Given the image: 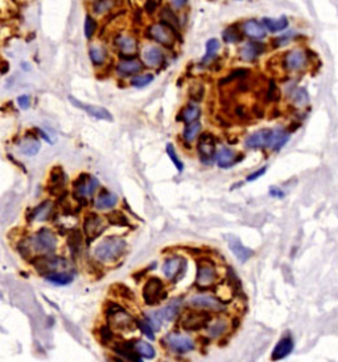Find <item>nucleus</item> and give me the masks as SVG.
<instances>
[{
    "label": "nucleus",
    "mask_w": 338,
    "mask_h": 362,
    "mask_svg": "<svg viewBox=\"0 0 338 362\" xmlns=\"http://www.w3.org/2000/svg\"><path fill=\"white\" fill-rule=\"evenodd\" d=\"M289 138H291V132H288L283 127L262 129L251 134L246 139L244 145H246V148L250 149L271 148L272 151L279 152L288 143Z\"/></svg>",
    "instance_id": "obj_1"
},
{
    "label": "nucleus",
    "mask_w": 338,
    "mask_h": 362,
    "mask_svg": "<svg viewBox=\"0 0 338 362\" xmlns=\"http://www.w3.org/2000/svg\"><path fill=\"white\" fill-rule=\"evenodd\" d=\"M127 250V242L120 237L103 238L94 249V257L102 263H114L123 257Z\"/></svg>",
    "instance_id": "obj_2"
},
{
    "label": "nucleus",
    "mask_w": 338,
    "mask_h": 362,
    "mask_svg": "<svg viewBox=\"0 0 338 362\" xmlns=\"http://www.w3.org/2000/svg\"><path fill=\"white\" fill-rule=\"evenodd\" d=\"M106 317L109 326L114 332H131L136 326V320L127 311L116 303H111L106 308Z\"/></svg>",
    "instance_id": "obj_3"
},
{
    "label": "nucleus",
    "mask_w": 338,
    "mask_h": 362,
    "mask_svg": "<svg viewBox=\"0 0 338 362\" xmlns=\"http://www.w3.org/2000/svg\"><path fill=\"white\" fill-rule=\"evenodd\" d=\"M218 282L217 264L211 258L204 257L197 259V275H196V287L200 291H205L216 286Z\"/></svg>",
    "instance_id": "obj_4"
},
{
    "label": "nucleus",
    "mask_w": 338,
    "mask_h": 362,
    "mask_svg": "<svg viewBox=\"0 0 338 362\" xmlns=\"http://www.w3.org/2000/svg\"><path fill=\"white\" fill-rule=\"evenodd\" d=\"M28 239H29L32 251H36V253L43 254V255H49V254L54 253L57 245H58L57 235L48 227H41Z\"/></svg>",
    "instance_id": "obj_5"
},
{
    "label": "nucleus",
    "mask_w": 338,
    "mask_h": 362,
    "mask_svg": "<svg viewBox=\"0 0 338 362\" xmlns=\"http://www.w3.org/2000/svg\"><path fill=\"white\" fill-rule=\"evenodd\" d=\"M141 296H143V300L147 306H158L168 297L167 286L159 278H148L147 282L143 286V290H141Z\"/></svg>",
    "instance_id": "obj_6"
},
{
    "label": "nucleus",
    "mask_w": 338,
    "mask_h": 362,
    "mask_svg": "<svg viewBox=\"0 0 338 362\" xmlns=\"http://www.w3.org/2000/svg\"><path fill=\"white\" fill-rule=\"evenodd\" d=\"M163 345L171 353L174 354H187L196 349V343L187 335L178 332H169L164 339L161 340Z\"/></svg>",
    "instance_id": "obj_7"
},
{
    "label": "nucleus",
    "mask_w": 338,
    "mask_h": 362,
    "mask_svg": "<svg viewBox=\"0 0 338 362\" xmlns=\"http://www.w3.org/2000/svg\"><path fill=\"white\" fill-rule=\"evenodd\" d=\"M211 321V315L204 310H191L181 317V328L187 332H198L205 329Z\"/></svg>",
    "instance_id": "obj_8"
},
{
    "label": "nucleus",
    "mask_w": 338,
    "mask_h": 362,
    "mask_svg": "<svg viewBox=\"0 0 338 362\" xmlns=\"http://www.w3.org/2000/svg\"><path fill=\"white\" fill-rule=\"evenodd\" d=\"M30 263L33 264V267H35L40 274H43L44 277L53 273H59L61 268L65 270V268H68V267L70 266L69 262H68L65 258L54 257L52 254H49V255H41V257H35V259H33Z\"/></svg>",
    "instance_id": "obj_9"
},
{
    "label": "nucleus",
    "mask_w": 338,
    "mask_h": 362,
    "mask_svg": "<svg viewBox=\"0 0 338 362\" xmlns=\"http://www.w3.org/2000/svg\"><path fill=\"white\" fill-rule=\"evenodd\" d=\"M99 188L98 178L90 176L87 173H81L76 180L73 181V191L77 200L85 201L93 197L97 189Z\"/></svg>",
    "instance_id": "obj_10"
},
{
    "label": "nucleus",
    "mask_w": 338,
    "mask_h": 362,
    "mask_svg": "<svg viewBox=\"0 0 338 362\" xmlns=\"http://www.w3.org/2000/svg\"><path fill=\"white\" fill-rule=\"evenodd\" d=\"M188 304L196 310H204L207 312H222L226 310V304L222 300L209 293H196L188 299Z\"/></svg>",
    "instance_id": "obj_11"
},
{
    "label": "nucleus",
    "mask_w": 338,
    "mask_h": 362,
    "mask_svg": "<svg viewBox=\"0 0 338 362\" xmlns=\"http://www.w3.org/2000/svg\"><path fill=\"white\" fill-rule=\"evenodd\" d=\"M197 152L202 164L209 165L214 162L216 152H217V140H216L213 134L205 132V134L200 135L197 142Z\"/></svg>",
    "instance_id": "obj_12"
},
{
    "label": "nucleus",
    "mask_w": 338,
    "mask_h": 362,
    "mask_svg": "<svg viewBox=\"0 0 338 362\" xmlns=\"http://www.w3.org/2000/svg\"><path fill=\"white\" fill-rule=\"evenodd\" d=\"M106 227H107V220L101 217L99 214L89 213L83 218V234L89 242L97 239L99 235H102Z\"/></svg>",
    "instance_id": "obj_13"
},
{
    "label": "nucleus",
    "mask_w": 338,
    "mask_h": 362,
    "mask_svg": "<svg viewBox=\"0 0 338 362\" xmlns=\"http://www.w3.org/2000/svg\"><path fill=\"white\" fill-rule=\"evenodd\" d=\"M187 271V260L182 257H171L165 259L163 264V274L167 279L178 282L182 279Z\"/></svg>",
    "instance_id": "obj_14"
},
{
    "label": "nucleus",
    "mask_w": 338,
    "mask_h": 362,
    "mask_svg": "<svg viewBox=\"0 0 338 362\" xmlns=\"http://www.w3.org/2000/svg\"><path fill=\"white\" fill-rule=\"evenodd\" d=\"M69 101L72 102L73 106H76L78 109H81L82 111H85L86 114L89 116L94 119H98V120H106V122H112V115L111 112L109 111L105 107H101V106H94V105H89V103H83L78 99L73 98V97H69Z\"/></svg>",
    "instance_id": "obj_15"
},
{
    "label": "nucleus",
    "mask_w": 338,
    "mask_h": 362,
    "mask_svg": "<svg viewBox=\"0 0 338 362\" xmlns=\"http://www.w3.org/2000/svg\"><path fill=\"white\" fill-rule=\"evenodd\" d=\"M293 349H295V340L291 333H286L273 346L272 353H271V361L276 362L287 358L293 352Z\"/></svg>",
    "instance_id": "obj_16"
},
{
    "label": "nucleus",
    "mask_w": 338,
    "mask_h": 362,
    "mask_svg": "<svg viewBox=\"0 0 338 362\" xmlns=\"http://www.w3.org/2000/svg\"><path fill=\"white\" fill-rule=\"evenodd\" d=\"M243 159V156L238 155L234 149L229 148V147H221L216 152V158L214 162L217 163V165L222 169H227L234 167L235 164L240 162Z\"/></svg>",
    "instance_id": "obj_17"
},
{
    "label": "nucleus",
    "mask_w": 338,
    "mask_h": 362,
    "mask_svg": "<svg viewBox=\"0 0 338 362\" xmlns=\"http://www.w3.org/2000/svg\"><path fill=\"white\" fill-rule=\"evenodd\" d=\"M306 63H308V57H306L305 52L302 49L291 50V52L287 53L286 58H284V66L289 72L304 69Z\"/></svg>",
    "instance_id": "obj_18"
},
{
    "label": "nucleus",
    "mask_w": 338,
    "mask_h": 362,
    "mask_svg": "<svg viewBox=\"0 0 338 362\" xmlns=\"http://www.w3.org/2000/svg\"><path fill=\"white\" fill-rule=\"evenodd\" d=\"M227 244H229L230 250L234 254V257L239 263H246L247 260L254 255V250L246 247L240 242L239 238L234 237V235H229L227 237Z\"/></svg>",
    "instance_id": "obj_19"
},
{
    "label": "nucleus",
    "mask_w": 338,
    "mask_h": 362,
    "mask_svg": "<svg viewBox=\"0 0 338 362\" xmlns=\"http://www.w3.org/2000/svg\"><path fill=\"white\" fill-rule=\"evenodd\" d=\"M48 189H49L50 194H54V196H59V194H63L64 192H65L66 175L65 172L59 168V167H54V168L50 171Z\"/></svg>",
    "instance_id": "obj_20"
},
{
    "label": "nucleus",
    "mask_w": 338,
    "mask_h": 362,
    "mask_svg": "<svg viewBox=\"0 0 338 362\" xmlns=\"http://www.w3.org/2000/svg\"><path fill=\"white\" fill-rule=\"evenodd\" d=\"M149 36L158 41L159 44L164 46H171L172 44L174 43L173 35L169 31V26L165 25L164 23H159V24H153V25L149 28Z\"/></svg>",
    "instance_id": "obj_21"
},
{
    "label": "nucleus",
    "mask_w": 338,
    "mask_h": 362,
    "mask_svg": "<svg viewBox=\"0 0 338 362\" xmlns=\"http://www.w3.org/2000/svg\"><path fill=\"white\" fill-rule=\"evenodd\" d=\"M143 69H144V64L138 58L121 59L116 65V73L121 77L136 76L140 72H143Z\"/></svg>",
    "instance_id": "obj_22"
},
{
    "label": "nucleus",
    "mask_w": 338,
    "mask_h": 362,
    "mask_svg": "<svg viewBox=\"0 0 338 362\" xmlns=\"http://www.w3.org/2000/svg\"><path fill=\"white\" fill-rule=\"evenodd\" d=\"M230 329V321L224 317H217V319H211V321L207 324L205 328V335L209 339H221L225 336Z\"/></svg>",
    "instance_id": "obj_23"
},
{
    "label": "nucleus",
    "mask_w": 338,
    "mask_h": 362,
    "mask_svg": "<svg viewBox=\"0 0 338 362\" xmlns=\"http://www.w3.org/2000/svg\"><path fill=\"white\" fill-rule=\"evenodd\" d=\"M115 46L118 48L119 52L126 56H132L138 50V40L128 35H119L115 37Z\"/></svg>",
    "instance_id": "obj_24"
},
{
    "label": "nucleus",
    "mask_w": 338,
    "mask_h": 362,
    "mask_svg": "<svg viewBox=\"0 0 338 362\" xmlns=\"http://www.w3.org/2000/svg\"><path fill=\"white\" fill-rule=\"evenodd\" d=\"M242 31L246 36H249L250 39L254 40H262L264 39L267 35V31L266 28H264V25L255 19L246 20V21L242 24Z\"/></svg>",
    "instance_id": "obj_25"
},
{
    "label": "nucleus",
    "mask_w": 338,
    "mask_h": 362,
    "mask_svg": "<svg viewBox=\"0 0 338 362\" xmlns=\"http://www.w3.org/2000/svg\"><path fill=\"white\" fill-rule=\"evenodd\" d=\"M164 59V53L159 46H147L143 50V61H144L145 65L151 66V68H159L160 65H163Z\"/></svg>",
    "instance_id": "obj_26"
},
{
    "label": "nucleus",
    "mask_w": 338,
    "mask_h": 362,
    "mask_svg": "<svg viewBox=\"0 0 338 362\" xmlns=\"http://www.w3.org/2000/svg\"><path fill=\"white\" fill-rule=\"evenodd\" d=\"M118 201L119 198L115 193H111L109 191H102L97 194L96 200H94V206L98 210H110V209L116 206Z\"/></svg>",
    "instance_id": "obj_27"
},
{
    "label": "nucleus",
    "mask_w": 338,
    "mask_h": 362,
    "mask_svg": "<svg viewBox=\"0 0 338 362\" xmlns=\"http://www.w3.org/2000/svg\"><path fill=\"white\" fill-rule=\"evenodd\" d=\"M40 148H41V143H40L39 139L35 138V136H26V138L23 139V142L20 143L19 145L20 154H23L26 158L36 156L40 152Z\"/></svg>",
    "instance_id": "obj_28"
},
{
    "label": "nucleus",
    "mask_w": 338,
    "mask_h": 362,
    "mask_svg": "<svg viewBox=\"0 0 338 362\" xmlns=\"http://www.w3.org/2000/svg\"><path fill=\"white\" fill-rule=\"evenodd\" d=\"M262 52H263L262 44L250 41V43H246L244 45L242 46V48H240L239 56L243 61L253 63V61H255V59L260 56V53Z\"/></svg>",
    "instance_id": "obj_29"
},
{
    "label": "nucleus",
    "mask_w": 338,
    "mask_h": 362,
    "mask_svg": "<svg viewBox=\"0 0 338 362\" xmlns=\"http://www.w3.org/2000/svg\"><path fill=\"white\" fill-rule=\"evenodd\" d=\"M114 350L115 353H118L119 356L127 359L128 362H143L141 357L135 352L134 344L118 343L114 345Z\"/></svg>",
    "instance_id": "obj_30"
},
{
    "label": "nucleus",
    "mask_w": 338,
    "mask_h": 362,
    "mask_svg": "<svg viewBox=\"0 0 338 362\" xmlns=\"http://www.w3.org/2000/svg\"><path fill=\"white\" fill-rule=\"evenodd\" d=\"M180 308H181V301L178 299H176L173 300V301H171L169 304H167L165 307H163L160 311H158V315L163 321L171 323V321H173V320L178 316Z\"/></svg>",
    "instance_id": "obj_31"
},
{
    "label": "nucleus",
    "mask_w": 338,
    "mask_h": 362,
    "mask_svg": "<svg viewBox=\"0 0 338 362\" xmlns=\"http://www.w3.org/2000/svg\"><path fill=\"white\" fill-rule=\"evenodd\" d=\"M262 24L264 25L266 31L271 33H278L286 31L289 25V21L287 16H282L279 19H271V17H263Z\"/></svg>",
    "instance_id": "obj_32"
},
{
    "label": "nucleus",
    "mask_w": 338,
    "mask_h": 362,
    "mask_svg": "<svg viewBox=\"0 0 338 362\" xmlns=\"http://www.w3.org/2000/svg\"><path fill=\"white\" fill-rule=\"evenodd\" d=\"M53 212V202L52 201H44L40 205H37L30 213V220L35 222H40V221H45L50 217V214Z\"/></svg>",
    "instance_id": "obj_33"
},
{
    "label": "nucleus",
    "mask_w": 338,
    "mask_h": 362,
    "mask_svg": "<svg viewBox=\"0 0 338 362\" xmlns=\"http://www.w3.org/2000/svg\"><path fill=\"white\" fill-rule=\"evenodd\" d=\"M89 57L93 65L101 66L103 65V64L106 63V59H107V50H106L102 45L93 44L89 48Z\"/></svg>",
    "instance_id": "obj_34"
},
{
    "label": "nucleus",
    "mask_w": 338,
    "mask_h": 362,
    "mask_svg": "<svg viewBox=\"0 0 338 362\" xmlns=\"http://www.w3.org/2000/svg\"><path fill=\"white\" fill-rule=\"evenodd\" d=\"M220 48H221V44L217 39L207 40L206 45H205L206 52H205L204 57L201 58V65H207V64H210L211 61L216 58V56H217Z\"/></svg>",
    "instance_id": "obj_35"
},
{
    "label": "nucleus",
    "mask_w": 338,
    "mask_h": 362,
    "mask_svg": "<svg viewBox=\"0 0 338 362\" xmlns=\"http://www.w3.org/2000/svg\"><path fill=\"white\" fill-rule=\"evenodd\" d=\"M134 349L141 358L152 359L156 357V349L147 341H141V340L140 341H136L134 344Z\"/></svg>",
    "instance_id": "obj_36"
},
{
    "label": "nucleus",
    "mask_w": 338,
    "mask_h": 362,
    "mask_svg": "<svg viewBox=\"0 0 338 362\" xmlns=\"http://www.w3.org/2000/svg\"><path fill=\"white\" fill-rule=\"evenodd\" d=\"M44 278H45L46 282L56 284V286H68V284H70L73 282V275H70V274L68 273H63V271L49 274V275H45Z\"/></svg>",
    "instance_id": "obj_37"
},
{
    "label": "nucleus",
    "mask_w": 338,
    "mask_h": 362,
    "mask_svg": "<svg viewBox=\"0 0 338 362\" xmlns=\"http://www.w3.org/2000/svg\"><path fill=\"white\" fill-rule=\"evenodd\" d=\"M119 0H96L91 6V11L96 15H105L114 10Z\"/></svg>",
    "instance_id": "obj_38"
},
{
    "label": "nucleus",
    "mask_w": 338,
    "mask_h": 362,
    "mask_svg": "<svg viewBox=\"0 0 338 362\" xmlns=\"http://www.w3.org/2000/svg\"><path fill=\"white\" fill-rule=\"evenodd\" d=\"M201 116V109L197 105H189L187 106L181 114V120L187 125L193 122H197L198 118Z\"/></svg>",
    "instance_id": "obj_39"
},
{
    "label": "nucleus",
    "mask_w": 338,
    "mask_h": 362,
    "mask_svg": "<svg viewBox=\"0 0 338 362\" xmlns=\"http://www.w3.org/2000/svg\"><path fill=\"white\" fill-rule=\"evenodd\" d=\"M201 132V123L198 122H193V123H189V125L185 126L184 132H182V138H184V140L187 143H192L193 140H196V138H197L198 135H200Z\"/></svg>",
    "instance_id": "obj_40"
},
{
    "label": "nucleus",
    "mask_w": 338,
    "mask_h": 362,
    "mask_svg": "<svg viewBox=\"0 0 338 362\" xmlns=\"http://www.w3.org/2000/svg\"><path fill=\"white\" fill-rule=\"evenodd\" d=\"M97 29H98V23L97 20L91 16V15H86L85 23H83V35L87 40H91L93 36L96 35Z\"/></svg>",
    "instance_id": "obj_41"
},
{
    "label": "nucleus",
    "mask_w": 338,
    "mask_h": 362,
    "mask_svg": "<svg viewBox=\"0 0 338 362\" xmlns=\"http://www.w3.org/2000/svg\"><path fill=\"white\" fill-rule=\"evenodd\" d=\"M153 74H151V73L138 74V76H135L134 78L131 79V86H134L136 89H143V87H147L151 82H153Z\"/></svg>",
    "instance_id": "obj_42"
},
{
    "label": "nucleus",
    "mask_w": 338,
    "mask_h": 362,
    "mask_svg": "<svg viewBox=\"0 0 338 362\" xmlns=\"http://www.w3.org/2000/svg\"><path fill=\"white\" fill-rule=\"evenodd\" d=\"M106 220L110 225H115V226H128L130 225L127 217L121 212H111L106 216Z\"/></svg>",
    "instance_id": "obj_43"
},
{
    "label": "nucleus",
    "mask_w": 338,
    "mask_h": 362,
    "mask_svg": "<svg viewBox=\"0 0 338 362\" xmlns=\"http://www.w3.org/2000/svg\"><path fill=\"white\" fill-rule=\"evenodd\" d=\"M111 288H112V292H114L118 297H121V299L125 300H132V301L135 300L134 292H132L127 286H125V284H120V283L114 284Z\"/></svg>",
    "instance_id": "obj_44"
},
{
    "label": "nucleus",
    "mask_w": 338,
    "mask_h": 362,
    "mask_svg": "<svg viewBox=\"0 0 338 362\" xmlns=\"http://www.w3.org/2000/svg\"><path fill=\"white\" fill-rule=\"evenodd\" d=\"M165 151H167V155L169 156V159H171V162L173 163L174 167H176V169H177L178 172L184 171V163H182V160L178 158L177 152H176V149H174V145L171 144V143H169V144H167V148H165Z\"/></svg>",
    "instance_id": "obj_45"
},
{
    "label": "nucleus",
    "mask_w": 338,
    "mask_h": 362,
    "mask_svg": "<svg viewBox=\"0 0 338 362\" xmlns=\"http://www.w3.org/2000/svg\"><path fill=\"white\" fill-rule=\"evenodd\" d=\"M224 40L226 43H238L242 40L239 29L236 28V25H230L229 28H226V31L224 32Z\"/></svg>",
    "instance_id": "obj_46"
},
{
    "label": "nucleus",
    "mask_w": 338,
    "mask_h": 362,
    "mask_svg": "<svg viewBox=\"0 0 338 362\" xmlns=\"http://www.w3.org/2000/svg\"><path fill=\"white\" fill-rule=\"evenodd\" d=\"M144 320L147 321L148 325L151 326L153 332H159V330L161 329V323H163V320L159 317L158 311H156V312L147 313V315L144 316Z\"/></svg>",
    "instance_id": "obj_47"
},
{
    "label": "nucleus",
    "mask_w": 338,
    "mask_h": 362,
    "mask_svg": "<svg viewBox=\"0 0 338 362\" xmlns=\"http://www.w3.org/2000/svg\"><path fill=\"white\" fill-rule=\"evenodd\" d=\"M161 17L164 19L165 25H178L177 17H176V15H173V11H172L169 7H164V8H163V11H161Z\"/></svg>",
    "instance_id": "obj_48"
},
{
    "label": "nucleus",
    "mask_w": 338,
    "mask_h": 362,
    "mask_svg": "<svg viewBox=\"0 0 338 362\" xmlns=\"http://www.w3.org/2000/svg\"><path fill=\"white\" fill-rule=\"evenodd\" d=\"M136 326H138L139 329H140V332L143 333L148 340H152V341H153V340L156 339L155 332L152 330L151 326L148 325L147 321H145L144 319H136Z\"/></svg>",
    "instance_id": "obj_49"
},
{
    "label": "nucleus",
    "mask_w": 338,
    "mask_h": 362,
    "mask_svg": "<svg viewBox=\"0 0 338 362\" xmlns=\"http://www.w3.org/2000/svg\"><path fill=\"white\" fill-rule=\"evenodd\" d=\"M99 340L103 344H110L114 341V330L110 326H102L99 329Z\"/></svg>",
    "instance_id": "obj_50"
},
{
    "label": "nucleus",
    "mask_w": 338,
    "mask_h": 362,
    "mask_svg": "<svg viewBox=\"0 0 338 362\" xmlns=\"http://www.w3.org/2000/svg\"><path fill=\"white\" fill-rule=\"evenodd\" d=\"M293 101H295V103L297 106H300V107H302V106H305L309 103V96L308 93H306L305 89H299L297 92H296L295 97H293Z\"/></svg>",
    "instance_id": "obj_51"
},
{
    "label": "nucleus",
    "mask_w": 338,
    "mask_h": 362,
    "mask_svg": "<svg viewBox=\"0 0 338 362\" xmlns=\"http://www.w3.org/2000/svg\"><path fill=\"white\" fill-rule=\"evenodd\" d=\"M17 106L21 110H28L30 107V97L28 94H21L17 97Z\"/></svg>",
    "instance_id": "obj_52"
},
{
    "label": "nucleus",
    "mask_w": 338,
    "mask_h": 362,
    "mask_svg": "<svg viewBox=\"0 0 338 362\" xmlns=\"http://www.w3.org/2000/svg\"><path fill=\"white\" fill-rule=\"evenodd\" d=\"M267 172V167L264 165V167H262V168H259V169H256V171H254L253 173H250L249 176H247V178L246 180L247 181H255V180H258L259 177H262V176H264V173Z\"/></svg>",
    "instance_id": "obj_53"
},
{
    "label": "nucleus",
    "mask_w": 338,
    "mask_h": 362,
    "mask_svg": "<svg viewBox=\"0 0 338 362\" xmlns=\"http://www.w3.org/2000/svg\"><path fill=\"white\" fill-rule=\"evenodd\" d=\"M268 193L271 197L273 198H284L286 197V193H284V191H282L280 188L278 187H271L268 189Z\"/></svg>",
    "instance_id": "obj_54"
},
{
    "label": "nucleus",
    "mask_w": 338,
    "mask_h": 362,
    "mask_svg": "<svg viewBox=\"0 0 338 362\" xmlns=\"http://www.w3.org/2000/svg\"><path fill=\"white\" fill-rule=\"evenodd\" d=\"M188 3V0H171V6L174 10H181L185 4Z\"/></svg>",
    "instance_id": "obj_55"
},
{
    "label": "nucleus",
    "mask_w": 338,
    "mask_h": 362,
    "mask_svg": "<svg viewBox=\"0 0 338 362\" xmlns=\"http://www.w3.org/2000/svg\"><path fill=\"white\" fill-rule=\"evenodd\" d=\"M37 132L40 134V138L44 139V140H45L46 143H49V144H52V143H53L52 139H50L49 136H48V134H46L45 131H43V130H37Z\"/></svg>",
    "instance_id": "obj_56"
},
{
    "label": "nucleus",
    "mask_w": 338,
    "mask_h": 362,
    "mask_svg": "<svg viewBox=\"0 0 338 362\" xmlns=\"http://www.w3.org/2000/svg\"><path fill=\"white\" fill-rule=\"evenodd\" d=\"M20 66H21V68H23V69L25 70V72H28V70H29V65H28V64H26V63H23Z\"/></svg>",
    "instance_id": "obj_57"
}]
</instances>
